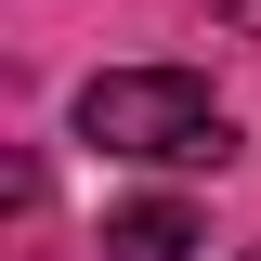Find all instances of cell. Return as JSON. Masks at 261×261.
<instances>
[{
    "mask_svg": "<svg viewBox=\"0 0 261 261\" xmlns=\"http://www.w3.org/2000/svg\"><path fill=\"white\" fill-rule=\"evenodd\" d=\"M79 144L157 157V170H222L235 157V118L209 105V79H183V65H105L92 92H79Z\"/></svg>",
    "mask_w": 261,
    "mask_h": 261,
    "instance_id": "obj_1",
    "label": "cell"
},
{
    "mask_svg": "<svg viewBox=\"0 0 261 261\" xmlns=\"http://www.w3.org/2000/svg\"><path fill=\"white\" fill-rule=\"evenodd\" d=\"M209 13H222V27H248V39H261V0H209Z\"/></svg>",
    "mask_w": 261,
    "mask_h": 261,
    "instance_id": "obj_3",
    "label": "cell"
},
{
    "mask_svg": "<svg viewBox=\"0 0 261 261\" xmlns=\"http://www.w3.org/2000/svg\"><path fill=\"white\" fill-rule=\"evenodd\" d=\"M196 248V209L183 196H130V209H105V261H183Z\"/></svg>",
    "mask_w": 261,
    "mask_h": 261,
    "instance_id": "obj_2",
    "label": "cell"
}]
</instances>
